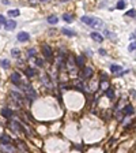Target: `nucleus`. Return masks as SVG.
<instances>
[{"label":"nucleus","mask_w":136,"mask_h":153,"mask_svg":"<svg viewBox=\"0 0 136 153\" xmlns=\"http://www.w3.org/2000/svg\"><path fill=\"white\" fill-rule=\"evenodd\" d=\"M23 88H25V94L26 97H27V100H30V101H34L35 98H37V92L31 88L30 85H23Z\"/></svg>","instance_id":"1"},{"label":"nucleus","mask_w":136,"mask_h":153,"mask_svg":"<svg viewBox=\"0 0 136 153\" xmlns=\"http://www.w3.org/2000/svg\"><path fill=\"white\" fill-rule=\"evenodd\" d=\"M42 53L45 56V59H48V60H52V57H53V51H52V48L48 44L42 45Z\"/></svg>","instance_id":"2"},{"label":"nucleus","mask_w":136,"mask_h":153,"mask_svg":"<svg viewBox=\"0 0 136 153\" xmlns=\"http://www.w3.org/2000/svg\"><path fill=\"white\" fill-rule=\"evenodd\" d=\"M11 82H12L14 85H17V86L22 85V79H21L19 72H12V74H11Z\"/></svg>","instance_id":"3"},{"label":"nucleus","mask_w":136,"mask_h":153,"mask_svg":"<svg viewBox=\"0 0 136 153\" xmlns=\"http://www.w3.org/2000/svg\"><path fill=\"white\" fill-rule=\"evenodd\" d=\"M17 27V22L15 21H6V23H4V29L6 30H8V32H11V30H14Z\"/></svg>","instance_id":"4"},{"label":"nucleus","mask_w":136,"mask_h":153,"mask_svg":"<svg viewBox=\"0 0 136 153\" xmlns=\"http://www.w3.org/2000/svg\"><path fill=\"white\" fill-rule=\"evenodd\" d=\"M67 66H68V70H69V71H74V70H75L76 64H75V59H74L72 56H69L67 59Z\"/></svg>","instance_id":"5"},{"label":"nucleus","mask_w":136,"mask_h":153,"mask_svg":"<svg viewBox=\"0 0 136 153\" xmlns=\"http://www.w3.org/2000/svg\"><path fill=\"white\" fill-rule=\"evenodd\" d=\"M18 40H19V41H22V43H26V41H29V40H30L29 33H26V32H21V33L18 34Z\"/></svg>","instance_id":"6"},{"label":"nucleus","mask_w":136,"mask_h":153,"mask_svg":"<svg viewBox=\"0 0 136 153\" xmlns=\"http://www.w3.org/2000/svg\"><path fill=\"white\" fill-rule=\"evenodd\" d=\"M0 144L3 145H11V138H10L7 134H3V135H0Z\"/></svg>","instance_id":"7"},{"label":"nucleus","mask_w":136,"mask_h":153,"mask_svg":"<svg viewBox=\"0 0 136 153\" xmlns=\"http://www.w3.org/2000/svg\"><path fill=\"white\" fill-rule=\"evenodd\" d=\"M90 37L93 38L95 43H102V41H103V37H102L99 33H97V32H93V33L90 34Z\"/></svg>","instance_id":"8"},{"label":"nucleus","mask_w":136,"mask_h":153,"mask_svg":"<svg viewBox=\"0 0 136 153\" xmlns=\"http://www.w3.org/2000/svg\"><path fill=\"white\" fill-rule=\"evenodd\" d=\"M124 115H127V116H129V115H133V105H131V104H128V105L124 107L123 109Z\"/></svg>","instance_id":"9"},{"label":"nucleus","mask_w":136,"mask_h":153,"mask_svg":"<svg viewBox=\"0 0 136 153\" xmlns=\"http://www.w3.org/2000/svg\"><path fill=\"white\" fill-rule=\"evenodd\" d=\"M75 64L78 67H85V56H76L75 57Z\"/></svg>","instance_id":"10"},{"label":"nucleus","mask_w":136,"mask_h":153,"mask_svg":"<svg viewBox=\"0 0 136 153\" xmlns=\"http://www.w3.org/2000/svg\"><path fill=\"white\" fill-rule=\"evenodd\" d=\"M91 27H95V29H98V27H101L102 26V21L101 19H98V18H93V22H91Z\"/></svg>","instance_id":"11"},{"label":"nucleus","mask_w":136,"mask_h":153,"mask_svg":"<svg viewBox=\"0 0 136 153\" xmlns=\"http://www.w3.org/2000/svg\"><path fill=\"white\" fill-rule=\"evenodd\" d=\"M83 76H85V78H91V76H93V68L85 67V70H83Z\"/></svg>","instance_id":"12"},{"label":"nucleus","mask_w":136,"mask_h":153,"mask_svg":"<svg viewBox=\"0 0 136 153\" xmlns=\"http://www.w3.org/2000/svg\"><path fill=\"white\" fill-rule=\"evenodd\" d=\"M1 115H3L4 118H7V119H10V118L12 116V111L8 109V108H4V109H1Z\"/></svg>","instance_id":"13"},{"label":"nucleus","mask_w":136,"mask_h":153,"mask_svg":"<svg viewBox=\"0 0 136 153\" xmlns=\"http://www.w3.org/2000/svg\"><path fill=\"white\" fill-rule=\"evenodd\" d=\"M25 72H26V75L29 76V78H33V76L35 75V70H34L33 67H27Z\"/></svg>","instance_id":"14"},{"label":"nucleus","mask_w":136,"mask_h":153,"mask_svg":"<svg viewBox=\"0 0 136 153\" xmlns=\"http://www.w3.org/2000/svg\"><path fill=\"white\" fill-rule=\"evenodd\" d=\"M59 21V18L55 17V15H51V17H48V23H51V25H56Z\"/></svg>","instance_id":"15"},{"label":"nucleus","mask_w":136,"mask_h":153,"mask_svg":"<svg viewBox=\"0 0 136 153\" xmlns=\"http://www.w3.org/2000/svg\"><path fill=\"white\" fill-rule=\"evenodd\" d=\"M61 32H63V34H65V36H68V37H74V36H75V32H74V30L65 29V27H64Z\"/></svg>","instance_id":"16"},{"label":"nucleus","mask_w":136,"mask_h":153,"mask_svg":"<svg viewBox=\"0 0 136 153\" xmlns=\"http://www.w3.org/2000/svg\"><path fill=\"white\" fill-rule=\"evenodd\" d=\"M121 68H123V67L119 66V64H112V66H110V71L112 72H120V71H121Z\"/></svg>","instance_id":"17"},{"label":"nucleus","mask_w":136,"mask_h":153,"mask_svg":"<svg viewBox=\"0 0 136 153\" xmlns=\"http://www.w3.org/2000/svg\"><path fill=\"white\" fill-rule=\"evenodd\" d=\"M82 22L90 26V25H91V22H93V18H91V17H86V15H85V17H82Z\"/></svg>","instance_id":"18"},{"label":"nucleus","mask_w":136,"mask_h":153,"mask_svg":"<svg viewBox=\"0 0 136 153\" xmlns=\"http://www.w3.org/2000/svg\"><path fill=\"white\" fill-rule=\"evenodd\" d=\"M106 96H108V98H110V100H113L114 98V92H113V89H109L106 90Z\"/></svg>","instance_id":"19"},{"label":"nucleus","mask_w":136,"mask_h":153,"mask_svg":"<svg viewBox=\"0 0 136 153\" xmlns=\"http://www.w3.org/2000/svg\"><path fill=\"white\" fill-rule=\"evenodd\" d=\"M19 10H10L8 11V15L10 17H19Z\"/></svg>","instance_id":"20"},{"label":"nucleus","mask_w":136,"mask_h":153,"mask_svg":"<svg viewBox=\"0 0 136 153\" xmlns=\"http://www.w3.org/2000/svg\"><path fill=\"white\" fill-rule=\"evenodd\" d=\"M63 19L65 22H68V23H69V22H72L74 17H72V15H69V14H64V15H63Z\"/></svg>","instance_id":"21"},{"label":"nucleus","mask_w":136,"mask_h":153,"mask_svg":"<svg viewBox=\"0 0 136 153\" xmlns=\"http://www.w3.org/2000/svg\"><path fill=\"white\" fill-rule=\"evenodd\" d=\"M0 64H1V67H3V68H8L10 67V62H8V60H1V62H0Z\"/></svg>","instance_id":"22"},{"label":"nucleus","mask_w":136,"mask_h":153,"mask_svg":"<svg viewBox=\"0 0 136 153\" xmlns=\"http://www.w3.org/2000/svg\"><path fill=\"white\" fill-rule=\"evenodd\" d=\"M124 7H125V1H124V0H120L119 3H117V8H119V10H123Z\"/></svg>","instance_id":"23"},{"label":"nucleus","mask_w":136,"mask_h":153,"mask_svg":"<svg viewBox=\"0 0 136 153\" xmlns=\"http://www.w3.org/2000/svg\"><path fill=\"white\" fill-rule=\"evenodd\" d=\"M34 55H35V49H33V48H30L29 51H27V56H29V57H33Z\"/></svg>","instance_id":"24"},{"label":"nucleus","mask_w":136,"mask_h":153,"mask_svg":"<svg viewBox=\"0 0 136 153\" xmlns=\"http://www.w3.org/2000/svg\"><path fill=\"white\" fill-rule=\"evenodd\" d=\"M11 55H12L14 57H19V51H18V49H11Z\"/></svg>","instance_id":"25"},{"label":"nucleus","mask_w":136,"mask_h":153,"mask_svg":"<svg viewBox=\"0 0 136 153\" xmlns=\"http://www.w3.org/2000/svg\"><path fill=\"white\" fill-rule=\"evenodd\" d=\"M127 15H128V17H131V18H135V10H133V8L129 10V11L127 13Z\"/></svg>","instance_id":"26"},{"label":"nucleus","mask_w":136,"mask_h":153,"mask_svg":"<svg viewBox=\"0 0 136 153\" xmlns=\"http://www.w3.org/2000/svg\"><path fill=\"white\" fill-rule=\"evenodd\" d=\"M128 49H129V52H133L135 51V43H132L129 47H128Z\"/></svg>","instance_id":"27"},{"label":"nucleus","mask_w":136,"mask_h":153,"mask_svg":"<svg viewBox=\"0 0 136 153\" xmlns=\"http://www.w3.org/2000/svg\"><path fill=\"white\" fill-rule=\"evenodd\" d=\"M4 23H6V18L3 17V15H0V25L4 26Z\"/></svg>","instance_id":"28"},{"label":"nucleus","mask_w":136,"mask_h":153,"mask_svg":"<svg viewBox=\"0 0 136 153\" xmlns=\"http://www.w3.org/2000/svg\"><path fill=\"white\" fill-rule=\"evenodd\" d=\"M60 88H61V90H68L69 89V86L68 85H60Z\"/></svg>","instance_id":"29"},{"label":"nucleus","mask_w":136,"mask_h":153,"mask_svg":"<svg viewBox=\"0 0 136 153\" xmlns=\"http://www.w3.org/2000/svg\"><path fill=\"white\" fill-rule=\"evenodd\" d=\"M42 64H44L42 59H37V66H42Z\"/></svg>","instance_id":"30"},{"label":"nucleus","mask_w":136,"mask_h":153,"mask_svg":"<svg viewBox=\"0 0 136 153\" xmlns=\"http://www.w3.org/2000/svg\"><path fill=\"white\" fill-rule=\"evenodd\" d=\"M99 53H101V55H106V52L103 51V49H99Z\"/></svg>","instance_id":"31"},{"label":"nucleus","mask_w":136,"mask_h":153,"mask_svg":"<svg viewBox=\"0 0 136 153\" xmlns=\"http://www.w3.org/2000/svg\"><path fill=\"white\" fill-rule=\"evenodd\" d=\"M41 1H46V0H41Z\"/></svg>","instance_id":"32"}]
</instances>
